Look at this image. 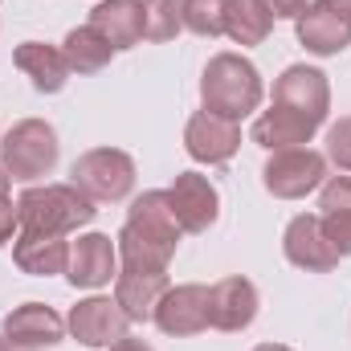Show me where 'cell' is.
<instances>
[{"mask_svg":"<svg viewBox=\"0 0 351 351\" xmlns=\"http://www.w3.org/2000/svg\"><path fill=\"white\" fill-rule=\"evenodd\" d=\"M180 237H184V229L168 204V188H152V192L135 196L127 208V221L114 237L119 262H123V269H164L168 274Z\"/></svg>","mask_w":351,"mask_h":351,"instance_id":"obj_1","label":"cell"},{"mask_svg":"<svg viewBox=\"0 0 351 351\" xmlns=\"http://www.w3.org/2000/svg\"><path fill=\"white\" fill-rule=\"evenodd\" d=\"M152 323H156L164 335H172V339H188V335L208 331V286H200V282L172 286V290L160 298Z\"/></svg>","mask_w":351,"mask_h":351,"instance_id":"obj_10","label":"cell"},{"mask_svg":"<svg viewBox=\"0 0 351 351\" xmlns=\"http://www.w3.org/2000/svg\"><path fill=\"white\" fill-rule=\"evenodd\" d=\"M225 8H229V0H184L180 21H184L188 33L213 41V37L225 33Z\"/></svg>","mask_w":351,"mask_h":351,"instance_id":"obj_24","label":"cell"},{"mask_svg":"<svg viewBox=\"0 0 351 351\" xmlns=\"http://www.w3.org/2000/svg\"><path fill=\"white\" fill-rule=\"evenodd\" d=\"M327 180V156L311 152V147H286V152H269L262 168V184L269 196L278 200H302L306 192L323 188Z\"/></svg>","mask_w":351,"mask_h":351,"instance_id":"obj_6","label":"cell"},{"mask_svg":"<svg viewBox=\"0 0 351 351\" xmlns=\"http://www.w3.org/2000/svg\"><path fill=\"white\" fill-rule=\"evenodd\" d=\"M16 213H21V229H37V233H74L94 221V200L86 192H78L74 184H33L16 196Z\"/></svg>","mask_w":351,"mask_h":351,"instance_id":"obj_3","label":"cell"},{"mask_svg":"<svg viewBox=\"0 0 351 351\" xmlns=\"http://www.w3.org/2000/svg\"><path fill=\"white\" fill-rule=\"evenodd\" d=\"M172 290L164 269H119L114 278V302L131 323H152L160 298Z\"/></svg>","mask_w":351,"mask_h":351,"instance_id":"obj_16","label":"cell"},{"mask_svg":"<svg viewBox=\"0 0 351 351\" xmlns=\"http://www.w3.org/2000/svg\"><path fill=\"white\" fill-rule=\"evenodd\" d=\"M274 102L302 114V119H311L315 127H323L327 114H331V82L315 66H290L274 82Z\"/></svg>","mask_w":351,"mask_h":351,"instance_id":"obj_7","label":"cell"},{"mask_svg":"<svg viewBox=\"0 0 351 351\" xmlns=\"http://www.w3.org/2000/svg\"><path fill=\"white\" fill-rule=\"evenodd\" d=\"M327 160L339 172H351V114H343L339 123L327 127Z\"/></svg>","mask_w":351,"mask_h":351,"instance_id":"obj_26","label":"cell"},{"mask_svg":"<svg viewBox=\"0 0 351 351\" xmlns=\"http://www.w3.org/2000/svg\"><path fill=\"white\" fill-rule=\"evenodd\" d=\"M62 53H66V62H70L74 74H102V70L110 66V58H114V49L106 45V37H98L90 25L66 33Z\"/></svg>","mask_w":351,"mask_h":351,"instance_id":"obj_23","label":"cell"},{"mask_svg":"<svg viewBox=\"0 0 351 351\" xmlns=\"http://www.w3.org/2000/svg\"><path fill=\"white\" fill-rule=\"evenodd\" d=\"M323 213H351V176H327L319 188Z\"/></svg>","mask_w":351,"mask_h":351,"instance_id":"obj_27","label":"cell"},{"mask_svg":"<svg viewBox=\"0 0 351 351\" xmlns=\"http://www.w3.org/2000/svg\"><path fill=\"white\" fill-rule=\"evenodd\" d=\"M323 221V237L331 241V250L339 258H351V213H319Z\"/></svg>","mask_w":351,"mask_h":351,"instance_id":"obj_28","label":"cell"},{"mask_svg":"<svg viewBox=\"0 0 351 351\" xmlns=\"http://www.w3.org/2000/svg\"><path fill=\"white\" fill-rule=\"evenodd\" d=\"M262 94H265L262 74H258V66L250 58H241V53H217V58H208L204 78H200V102H204V110L241 123L245 114H254L262 106Z\"/></svg>","mask_w":351,"mask_h":351,"instance_id":"obj_2","label":"cell"},{"mask_svg":"<svg viewBox=\"0 0 351 351\" xmlns=\"http://www.w3.org/2000/svg\"><path fill=\"white\" fill-rule=\"evenodd\" d=\"M282 254H286L290 265H298V269H306V274H327V269L339 265V254H335L331 241L323 237V221H319L315 213H302V217H294V221L286 225V233H282Z\"/></svg>","mask_w":351,"mask_h":351,"instance_id":"obj_15","label":"cell"},{"mask_svg":"<svg viewBox=\"0 0 351 351\" xmlns=\"http://www.w3.org/2000/svg\"><path fill=\"white\" fill-rule=\"evenodd\" d=\"M12 262H16L21 274H33V278L66 274V265H70V241H66V233L21 229L16 241H12Z\"/></svg>","mask_w":351,"mask_h":351,"instance_id":"obj_18","label":"cell"},{"mask_svg":"<svg viewBox=\"0 0 351 351\" xmlns=\"http://www.w3.org/2000/svg\"><path fill=\"white\" fill-rule=\"evenodd\" d=\"M184 147L196 164H229L241 147V127L213 110H196L184 127Z\"/></svg>","mask_w":351,"mask_h":351,"instance_id":"obj_11","label":"cell"},{"mask_svg":"<svg viewBox=\"0 0 351 351\" xmlns=\"http://www.w3.org/2000/svg\"><path fill=\"white\" fill-rule=\"evenodd\" d=\"M66 331H70L82 348H110V343H119L123 335H131V319L119 311L114 298H82V302L70 311Z\"/></svg>","mask_w":351,"mask_h":351,"instance_id":"obj_12","label":"cell"},{"mask_svg":"<svg viewBox=\"0 0 351 351\" xmlns=\"http://www.w3.org/2000/svg\"><path fill=\"white\" fill-rule=\"evenodd\" d=\"M265 12L274 16V21H298L302 12H306V4L311 0H262Z\"/></svg>","mask_w":351,"mask_h":351,"instance_id":"obj_30","label":"cell"},{"mask_svg":"<svg viewBox=\"0 0 351 351\" xmlns=\"http://www.w3.org/2000/svg\"><path fill=\"white\" fill-rule=\"evenodd\" d=\"M16 229H21V213H16L12 196H0V245H8Z\"/></svg>","mask_w":351,"mask_h":351,"instance_id":"obj_29","label":"cell"},{"mask_svg":"<svg viewBox=\"0 0 351 351\" xmlns=\"http://www.w3.org/2000/svg\"><path fill=\"white\" fill-rule=\"evenodd\" d=\"M315 123L311 119H302V114H294V110H286V106H269L262 110L258 119H254V143L265 147V152H286V147H306L311 139H315Z\"/></svg>","mask_w":351,"mask_h":351,"instance_id":"obj_21","label":"cell"},{"mask_svg":"<svg viewBox=\"0 0 351 351\" xmlns=\"http://www.w3.org/2000/svg\"><path fill=\"white\" fill-rule=\"evenodd\" d=\"M0 351H12V348H8V339H4V335H0Z\"/></svg>","mask_w":351,"mask_h":351,"instance_id":"obj_35","label":"cell"},{"mask_svg":"<svg viewBox=\"0 0 351 351\" xmlns=\"http://www.w3.org/2000/svg\"><path fill=\"white\" fill-rule=\"evenodd\" d=\"M0 335L8 339L12 351H45L66 339V319L45 302H25V306H12L4 315Z\"/></svg>","mask_w":351,"mask_h":351,"instance_id":"obj_9","label":"cell"},{"mask_svg":"<svg viewBox=\"0 0 351 351\" xmlns=\"http://www.w3.org/2000/svg\"><path fill=\"white\" fill-rule=\"evenodd\" d=\"M58 156H62V143H58V131L45 123V119H21L4 131L0 139V164L12 180H45V176L58 168Z\"/></svg>","mask_w":351,"mask_h":351,"instance_id":"obj_4","label":"cell"},{"mask_svg":"<svg viewBox=\"0 0 351 351\" xmlns=\"http://www.w3.org/2000/svg\"><path fill=\"white\" fill-rule=\"evenodd\" d=\"M106 351H152V348H147L143 339H135V335H123L119 343H110V348H106Z\"/></svg>","mask_w":351,"mask_h":351,"instance_id":"obj_31","label":"cell"},{"mask_svg":"<svg viewBox=\"0 0 351 351\" xmlns=\"http://www.w3.org/2000/svg\"><path fill=\"white\" fill-rule=\"evenodd\" d=\"M258 306H262L258 286L241 274L208 286V327H217V331H245L258 319Z\"/></svg>","mask_w":351,"mask_h":351,"instance_id":"obj_13","label":"cell"},{"mask_svg":"<svg viewBox=\"0 0 351 351\" xmlns=\"http://www.w3.org/2000/svg\"><path fill=\"white\" fill-rule=\"evenodd\" d=\"M110 278H119V245L106 233H86L70 245V265H66V282L74 290H98Z\"/></svg>","mask_w":351,"mask_h":351,"instance_id":"obj_14","label":"cell"},{"mask_svg":"<svg viewBox=\"0 0 351 351\" xmlns=\"http://www.w3.org/2000/svg\"><path fill=\"white\" fill-rule=\"evenodd\" d=\"M143 0H102L90 8V29L98 37H106V45L119 53V49H135L143 41Z\"/></svg>","mask_w":351,"mask_h":351,"instance_id":"obj_19","label":"cell"},{"mask_svg":"<svg viewBox=\"0 0 351 351\" xmlns=\"http://www.w3.org/2000/svg\"><path fill=\"white\" fill-rule=\"evenodd\" d=\"M70 184L78 192H86L94 204H114L127 200L135 188V160L119 147H90L74 160Z\"/></svg>","mask_w":351,"mask_h":351,"instance_id":"obj_5","label":"cell"},{"mask_svg":"<svg viewBox=\"0 0 351 351\" xmlns=\"http://www.w3.org/2000/svg\"><path fill=\"white\" fill-rule=\"evenodd\" d=\"M168 204H172L176 221L184 233H208L221 217V192L208 176L200 172H180L168 188Z\"/></svg>","mask_w":351,"mask_h":351,"instance_id":"obj_8","label":"cell"},{"mask_svg":"<svg viewBox=\"0 0 351 351\" xmlns=\"http://www.w3.org/2000/svg\"><path fill=\"white\" fill-rule=\"evenodd\" d=\"M274 29V16L265 12L262 0H229L225 8V37H233L241 49L245 45H262Z\"/></svg>","mask_w":351,"mask_h":351,"instance_id":"obj_22","label":"cell"},{"mask_svg":"<svg viewBox=\"0 0 351 351\" xmlns=\"http://www.w3.org/2000/svg\"><path fill=\"white\" fill-rule=\"evenodd\" d=\"M180 8H184V0H143V16H147L143 41H172L184 29Z\"/></svg>","mask_w":351,"mask_h":351,"instance_id":"obj_25","label":"cell"},{"mask_svg":"<svg viewBox=\"0 0 351 351\" xmlns=\"http://www.w3.org/2000/svg\"><path fill=\"white\" fill-rule=\"evenodd\" d=\"M323 4H327L331 12H339V16H343V21L351 25V0H323Z\"/></svg>","mask_w":351,"mask_h":351,"instance_id":"obj_32","label":"cell"},{"mask_svg":"<svg viewBox=\"0 0 351 351\" xmlns=\"http://www.w3.org/2000/svg\"><path fill=\"white\" fill-rule=\"evenodd\" d=\"M8 184H12V176L4 172V164H0V196H8Z\"/></svg>","mask_w":351,"mask_h":351,"instance_id":"obj_33","label":"cell"},{"mask_svg":"<svg viewBox=\"0 0 351 351\" xmlns=\"http://www.w3.org/2000/svg\"><path fill=\"white\" fill-rule=\"evenodd\" d=\"M254 351H294V348H286V343H258Z\"/></svg>","mask_w":351,"mask_h":351,"instance_id":"obj_34","label":"cell"},{"mask_svg":"<svg viewBox=\"0 0 351 351\" xmlns=\"http://www.w3.org/2000/svg\"><path fill=\"white\" fill-rule=\"evenodd\" d=\"M294 33H298V45H306V53L315 58H339L351 45V25L323 0L306 4V12L294 21Z\"/></svg>","mask_w":351,"mask_h":351,"instance_id":"obj_17","label":"cell"},{"mask_svg":"<svg viewBox=\"0 0 351 351\" xmlns=\"http://www.w3.org/2000/svg\"><path fill=\"white\" fill-rule=\"evenodd\" d=\"M12 66L33 82L37 94H58V90H66L70 82V62H66V53L58 49V45H45V41H21L16 49H12Z\"/></svg>","mask_w":351,"mask_h":351,"instance_id":"obj_20","label":"cell"}]
</instances>
